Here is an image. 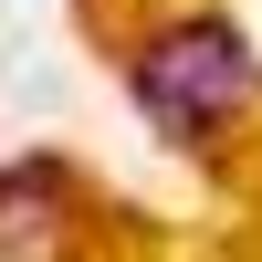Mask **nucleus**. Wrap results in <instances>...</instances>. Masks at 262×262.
Returning <instances> with one entry per match:
<instances>
[{"instance_id": "2", "label": "nucleus", "mask_w": 262, "mask_h": 262, "mask_svg": "<svg viewBox=\"0 0 262 262\" xmlns=\"http://www.w3.org/2000/svg\"><path fill=\"white\" fill-rule=\"evenodd\" d=\"M95 200L63 158H11L0 168V262H84Z\"/></svg>"}, {"instance_id": "1", "label": "nucleus", "mask_w": 262, "mask_h": 262, "mask_svg": "<svg viewBox=\"0 0 262 262\" xmlns=\"http://www.w3.org/2000/svg\"><path fill=\"white\" fill-rule=\"evenodd\" d=\"M126 95H137V116L158 126L168 147L210 158V147L262 105V53H252V32L231 11H168L158 32L126 53Z\"/></svg>"}]
</instances>
